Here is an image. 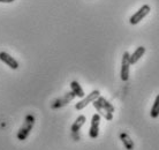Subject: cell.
Instances as JSON below:
<instances>
[{
    "mask_svg": "<svg viewBox=\"0 0 159 150\" xmlns=\"http://www.w3.org/2000/svg\"><path fill=\"white\" fill-rule=\"evenodd\" d=\"M0 60L5 63L7 66L12 68V69H17L19 68V63L16 61L12 55H9L7 52H0Z\"/></svg>",
    "mask_w": 159,
    "mask_h": 150,
    "instance_id": "52a82bcc",
    "label": "cell"
},
{
    "mask_svg": "<svg viewBox=\"0 0 159 150\" xmlns=\"http://www.w3.org/2000/svg\"><path fill=\"white\" fill-rule=\"evenodd\" d=\"M129 53L125 52L122 55V61H121V72H120V77L122 81H128L129 80V68H130V63H129Z\"/></svg>",
    "mask_w": 159,
    "mask_h": 150,
    "instance_id": "3957f363",
    "label": "cell"
},
{
    "mask_svg": "<svg viewBox=\"0 0 159 150\" xmlns=\"http://www.w3.org/2000/svg\"><path fill=\"white\" fill-rule=\"evenodd\" d=\"M99 125H100V115L98 113L92 115L91 126L89 129V136L91 138H97L99 135Z\"/></svg>",
    "mask_w": 159,
    "mask_h": 150,
    "instance_id": "8992f818",
    "label": "cell"
},
{
    "mask_svg": "<svg viewBox=\"0 0 159 150\" xmlns=\"http://www.w3.org/2000/svg\"><path fill=\"white\" fill-rule=\"evenodd\" d=\"M75 97H76V96H75V94H74L73 91H70V92H66L62 97H60V98L56 99L54 102L52 103L51 107H52V109H60V107H62V106H65V105L69 104V102H72Z\"/></svg>",
    "mask_w": 159,
    "mask_h": 150,
    "instance_id": "5b68a950",
    "label": "cell"
},
{
    "mask_svg": "<svg viewBox=\"0 0 159 150\" xmlns=\"http://www.w3.org/2000/svg\"><path fill=\"white\" fill-rule=\"evenodd\" d=\"M97 102L99 103L100 106L103 107V109L106 111V112H108V113H113V112H114V106H113V105H112V104L108 102V101H106V99L104 98V97L99 96V97L97 98Z\"/></svg>",
    "mask_w": 159,
    "mask_h": 150,
    "instance_id": "7c38bea8",
    "label": "cell"
},
{
    "mask_svg": "<svg viewBox=\"0 0 159 150\" xmlns=\"http://www.w3.org/2000/svg\"><path fill=\"white\" fill-rule=\"evenodd\" d=\"M100 96V92L99 90H93L91 91L89 95L87 96V97H83V99L82 101H80L79 103H76V105H75V109L76 110H83L84 107L88 106L90 103H92L93 101H96V99L98 98Z\"/></svg>",
    "mask_w": 159,
    "mask_h": 150,
    "instance_id": "277c9868",
    "label": "cell"
},
{
    "mask_svg": "<svg viewBox=\"0 0 159 150\" xmlns=\"http://www.w3.org/2000/svg\"><path fill=\"white\" fill-rule=\"evenodd\" d=\"M34 125H35V117L32 115H25L23 125H22V127L20 128L19 133H17V138H19L20 141H24V140L29 136Z\"/></svg>",
    "mask_w": 159,
    "mask_h": 150,
    "instance_id": "6da1fadb",
    "label": "cell"
},
{
    "mask_svg": "<svg viewBox=\"0 0 159 150\" xmlns=\"http://www.w3.org/2000/svg\"><path fill=\"white\" fill-rule=\"evenodd\" d=\"M144 53H145V48L144 46H139L135 51L133 52V54L129 55V63H130V65H135L143 57Z\"/></svg>",
    "mask_w": 159,
    "mask_h": 150,
    "instance_id": "ba28073f",
    "label": "cell"
},
{
    "mask_svg": "<svg viewBox=\"0 0 159 150\" xmlns=\"http://www.w3.org/2000/svg\"><path fill=\"white\" fill-rule=\"evenodd\" d=\"M150 115H151V118L156 119L159 117V94L156 96V99L155 102H153V105L151 107V112H150Z\"/></svg>",
    "mask_w": 159,
    "mask_h": 150,
    "instance_id": "5bb4252c",
    "label": "cell"
},
{
    "mask_svg": "<svg viewBox=\"0 0 159 150\" xmlns=\"http://www.w3.org/2000/svg\"><path fill=\"white\" fill-rule=\"evenodd\" d=\"M85 120H87V119H85L84 115H80V117H77V119H76L75 121H74V124L72 125L70 130H72L73 133H77V132L81 129V127L85 124Z\"/></svg>",
    "mask_w": 159,
    "mask_h": 150,
    "instance_id": "4fadbf2b",
    "label": "cell"
},
{
    "mask_svg": "<svg viewBox=\"0 0 159 150\" xmlns=\"http://www.w3.org/2000/svg\"><path fill=\"white\" fill-rule=\"evenodd\" d=\"M70 88H72V91L75 94L76 97H80V98H83L85 94H84L82 87L80 86V83L77 81H72L70 82Z\"/></svg>",
    "mask_w": 159,
    "mask_h": 150,
    "instance_id": "8fae6325",
    "label": "cell"
},
{
    "mask_svg": "<svg viewBox=\"0 0 159 150\" xmlns=\"http://www.w3.org/2000/svg\"><path fill=\"white\" fill-rule=\"evenodd\" d=\"M92 105H93V107H95L96 110H97V112H98V115H103V117H104L105 119H106V120H108V121H111L112 119H113V113H108V112H106V111L104 110L103 107L100 106L99 103L97 102V99L92 102Z\"/></svg>",
    "mask_w": 159,
    "mask_h": 150,
    "instance_id": "9c48e42d",
    "label": "cell"
},
{
    "mask_svg": "<svg viewBox=\"0 0 159 150\" xmlns=\"http://www.w3.org/2000/svg\"><path fill=\"white\" fill-rule=\"evenodd\" d=\"M120 140L122 141L123 146L127 150H134V142H133V140L129 138V135L127 133H121L120 134Z\"/></svg>",
    "mask_w": 159,
    "mask_h": 150,
    "instance_id": "30bf717a",
    "label": "cell"
},
{
    "mask_svg": "<svg viewBox=\"0 0 159 150\" xmlns=\"http://www.w3.org/2000/svg\"><path fill=\"white\" fill-rule=\"evenodd\" d=\"M150 11H151V7H150L149 5H143V6L139 8L135 14H133V15L130 16V19H129V23L133 24V26L139 23V22L143 20L144 17L150 13Z\"/></svg>",
    "mask_w": 159,
    "mask_h": 150,
    "instance_id": "7a4b0ae2",
    "label": "cell"
},
{
    "mask_svg": "<svg viewBox=\"0 0 159 150\" xmlns=\"http://www.w3.org/2000/svg\"><path fill=\"white\" fill-rule=\"evenodd\" d=\"M14 0H0V2H2V4H9V2H13Z\"/></svg>",
    "mask_w": 159,
    "mask_h": 150,
    "instance_id": "9a60e30c",
    "label": "cell"
}]
</instances>
